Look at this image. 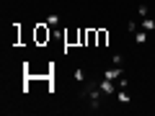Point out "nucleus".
<instances>
[{
    "label": "nucleus",
    "instance_id": "obj_1",
    "mask_svg": "<svg viewBox=\"0 0 155 116\" xmlns=\"http://www.w3.org/2000/svg\"><path fill=\"white\" fill-rule=\"evenodd\" d=\"M80 98H88L91 101V111H101V98H106L98 88V80H85L83 83V90H80Z\"/></svg>",
    "mask_w": 155,
    "mask_h": 116
},
{
    "label": "nucleus",
    "instance_id": "obj_2",
    "mask_svg": "<svg viewBox=\"0 0 155 116\" xmlns=\"http://www.w3.org/2000/svg\"><path fill=\"white\" fill-rule=\"evenodd\" d=\"M98 88H101V93H104L106 98H109V95H114L116 90H119L114 80H109V77H104V75H101V80H98Z\"/></svg>",
    "mask_w": 155,
    "mask_h": 116
},
{
    "label": "nucleus",
    "instance_id": "obj_3",
    "mask_svg": "<svg viewBox=\"0 0 155 116\" xmlns=\"http://www.w3.org/2000/svg\"><path fill=\"white\" fill-rule=\"evenodd\" d=\"M124 75V70H122V67H106V70H104V77H109V80H114V83H116V80H119V77H122Z\"/></svg>",
    "mask_w": 155,
    "mask_h": 116
},
{
    "label": "nucleus",
    "instance_id": "obj_4",
    "mask_svg": "<svg viewBox=\"0 0 155 116\" xmlns=\"http://www.w3.org/2000/svg\"><path fill=\"white\" fill-rule=\"evenodd\" d=\"M147 34H150V31H145V28H137V31L132 34V36H134V44H140V47L147 44Z\"/></svg>",
    "mask_w": 155,
    "mask_h": 116
},
{
    "label": "nucleus",
    "instance_id": "obj_5",
    "mask_svg": "<svg viewBox=\"0 0 155 116\" xmlns=\"http://www.w3.org/2000/svg\"><path fill=\"white\" fill-rule=\"evenodd\" d=\"M72 80H75L78 85H83L85 80H88V75H85V70H83V67H75V72H72Z\"/></svg>",
    "mask_w": 155,
    "mask_h": 116
},
{
    "label": "nucleus",
    "instance_id": "obj_6",
    "mask_svg": "<svg viewBox=\"0 0 155 116\" xmlns=\"http://www.w3.org/2000/svg\"><path fill=\"white\" fill-rule=\"evenodd\" d=\"M36 41H39V44L49 41V28H47V26H39L36 28Z\"/></svg>",
    "mask_w": 155,
    "mask_h": 116
},
{
    "label": "nucleus",
    "instance_id": "obj_7",
    "mask_svg": "<svg viewBox=\"0 0 155 116\" xmlns=\"http://www.w3.org/2000/svg\"><path fill=\"white\" fill-rule=\"evenodd\" d=\"M116 101H119V103H132V95H129V90L119 88V90H116Z\"/></svg>",
    "mask_w": 155,
    "mask_h": 116
},
{
    "label": "nucleus",
    "instance_id": "obj_8",
    "mask_svg": "<svg viewBox=\"0 0 155 116\" xmlns=\"http://www.w3.org/2000/svg\"><path fill=\"white\" fill-rule=\"evenodd\" d=\"M140 28H145V31H155V18L145 16L142 21H140Z\"/></svg>",
    "mask_w": 155,
    "mask_h": 116
},
{
    "label": "nucleus",
    "instance_id": "obj_9",
    "mask_svg": "<svg viewBox=\"0 0 155 116\" xmlns=\"http://www.w3.org/2000/svg\"><path fill=\"white\" fill-rule=\"evenodd\" d=\"M60 13H49V16H47V26H60Z\"/></svg>",
    "mask_w": 155,
    "mask_h": 116
},
{
    "label": "nucleus",
    "instance_id": "obj_10",
    "mask_svg": "<svg viewBox=\"0 0 155 116\" xmlns=\"http://www.w3.org/2000/svg\"><path fill=\"white\" fill-rule=\"evenodd\" d=\"M106 39H109V34H106L104 28H101V31H96V44H98V47L106 44Z\"/></svg>",
    "mask_w": 155,
    "mask_h": 116
},
{
    "label": "nucleus",
    "instance_id": "obj_11",
    "mask_svg": "<svg viewBox=\"0 0 155 116\" xmlns=\"http://www.w3.org/2000/svg\"><path fill=\"white\" fill-rule=\"evenodd\" d=\"M114 65L122 67V65H124V54H119V52H116V54H114Z\"/></svg>",
    "mask_w": 155,
    "mask_h": 116
},
{
    "label": "nucleus",
    "instance_id": "obj_12",
    "mask_svg": "<svg viewBox=\"0 0 155 116\" xmlns=\"http://www.w3.org/2000/svg\"><path fill=\"white\" fill-rule=\"evenodd\" d=\"M137 13H140V18H145V16H150V11H147V5H137Z\"/></svg>",
    "mask_w": 155,
    "mask_h": 116
},
{
    "label": "nucleus",
    "instance_id": "obj_13",
    "mask_svg": "<svg viewBox=\"0 0 155 116\" xmlns=\"http://www.w3.org/2000/svg\"><path fill=\"white\" fill-rule=\"evenodd\" d=\"M137 28H140V23H134V21H129V23H127V34H134Z\"/></svg>",
    "mask_w": 155,
    "mask_h": 116
},
{
    "label": "nucleus",
    "instance_id": "obj_14",
    "mask_svg": "<svg viewBox=\"0 0 155 116\" xmlns=\"http://www.w3.org/2000/svg\"><path fill=\"white\" fill-rule=\"evenodd\" d=\"M85 39H88V44H93V41H96V31H88V36H85Z\"/></svg>",
    "mask_w": 155,
    "mask_h": 116
}]
</instances>
